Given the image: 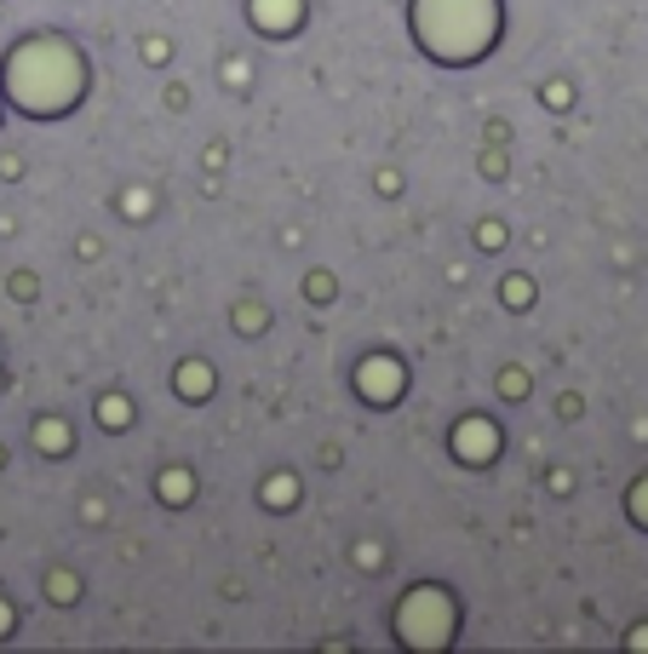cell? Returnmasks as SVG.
Masks as SVG:
<instances>
[]
</instances>
